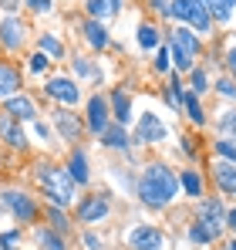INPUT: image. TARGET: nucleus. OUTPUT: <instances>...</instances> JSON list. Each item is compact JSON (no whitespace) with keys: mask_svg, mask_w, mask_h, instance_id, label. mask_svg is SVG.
<instances>
[{"mask_svg":"<svg viewBox=\"0 0 236 250\" xmlns=\"http://www.w3.org/2000/svg\"><path fill=\"white\" fill-rule=\"evenodd\" d=\"M20 7V0H0V10H7V14H14Z\"/></svg>","mask_w":236,"mask_h":250,"instance_id":"43","label":"nucleus"},{"mask_svg":"<svg viewBox=\"0 0 236 250\" xmlns=\"http://www.w3.org/2000/svg\"><path fill=\"white\" fill-rule=\"evenodd\" d=\"M0 139H3L10 149L27 152V132L17 125V119H10V115H3V119H0Z\"/></svg>","mask_w":236,"mask_h":250,"instance_id":"14","label":"nucleus"},{"mask_svg":"<svg viewBox=\"0 0 236 250\" xmlns=\"http://www.w3.org/2000/svg\"><path fill=\"white\" fill-rule=\"evenodd\" d=\"M38 247L40 250H68L64 240H61V233H54L51 227H38Z\"/></svg>","mask_w":236,"mask_h":250,"instance_id":"25","label":"nucleus"},{"mask_svg":"<svg viewBox=\"0 0 236 250\" xmlns=\"http://www.w3.org/2000/svg\"><path fill=\"white\" fill-rule=\"evenodd\" d=\"M3 115H10V119H17V122H34V119H38V105L20 91V95H10V98L3 102Z\"/></svg>","mask_w":236,"mask_h":250,"instance_id":"11","label":"nucleus"},{"mask_svg":"<svg viewBox=\"0 0 236 250\" xmlns=\"http://www.w3.org/2000/svg\"><path fill=\"white\" fill-rule=\"evenodd\" d=\"M24 3H27V10H31V14H47V10L54 7L51 0H24Z\"/></svg>","mask_w":236,"mask_h":250,"instance_id":"39","label":"nucleus"},{"mask_svg":"<svg viewBox=\"0 0 236 250\" xmlns=\"http://www.w3.org/2000/svg\"><path fill=\"white\" fill-rule=\"evenodd\" d=\"M81 31H84V41L91 44L95 51H105V47H108V31H105V24H98V21L88 17V21L81 24Z\"/></svg>","mask_w":236,"mask_h":250,"instance_id":"20","label":"nucleus"},{"mask_svg":"<svg viewBox=\"0 0 236 250\" xmlns=\"http://www.w3.org/2000/svg\"><path fill=\"white\" fill-rule=\"evenodd\" d=\"M51 119H54V125H58V132H61V139H64V142H78V139H81L84 125H81L78 119L68 112V108H58Z\"/></svg>","mask_w":236,"mask_h":250,"instance_id":"15","label":"nucleus"},{"mask_svg":"<svg viewBox=\"0 0 236 250\" xmlns=\"http://www.w3.org/2000/svg\"><path fill=\"white\" fill-rule=\"evenodd\" d=\"M156 71H158V75H169V71H172V58H169V47H158V54H156Z\"/></svg>","mask_w":236,"mask_h":250,"instance_id":"36","label":"nucleus"},{"mask_svg":"<svg viewBox=\"0 0 236 250\" xmlns=\"http://www.w3.org/2000/svg\"><path fill=\"white\" fill-rule=\"evenodd\" d=\"M64 169H68V176L75 179V186H88L91 172H88V156H84V149H75V152H71V163Z\"/></svg>","mask_w":236,"mask_h":250,"instance_id":"19","label":"nucleus"},{"mask_svg":"<svg viewBox=\"0 0 236 250\" xmlns=\"http://www.w3.org/2000/svg\"><path fill=\"white\" fill-rule=\"evenodd\" d=\"M169 17H176L182 27H189L193 34H209L213 31V21H209V10L199 7L193 0H169Z\"/></svg>","mask_w":236,"mask_h":250,"instance_id":"4","label":"nucleus"},{"mask_svg":"<svg viewBox=\"0 0 236 250\" xmlns=\"http://www.w3.org/2000/svg\"><path fill=\"white\" fill-rule=\"evenodd\" d=\"M44 95L54 98V102L64 105V108H75L81 102L78 82H71V78H47V82H44Z\"/></svg>","mask_w":236,"mask_h":250,"instance_id":"5","label":"nucleus"},{"mask_svg":"<svg viewBox=\"0 0 236 250\" xmlns=\"http://www.w3.org/2000/svg\"><path fill=\"white\" fill-rule=\"evenodd\" d=\"M152 7H156L158 14H169V0H152Z\"/></svg>","mask_w":236,"mask_h":250,"instance_id":"45","label":"nucleus"},{"mask_svg":"<svg viewBox=\"0 0 236 250\" xmlns=\"http://www.w3.org/2000/svg\"><path fill=\"white\" fill-rule=\"evenodd\" d=\"M108 108H112L115 125H128V122H132V98H128L125 88H115V91L108 95Z\"/></svg>","mask_w":236,"mask_h":250,"instance_id":"16","label":"nucleus"},{"mask_svg":"<svg viewBox=\"0 0 236 250\" xmlns=\"http://www.w3.org/2000/svg\"><path fill=\"white\" fill-rule=\"evenodd\" d=\"M189 237H193V244H213V240H216L202 223H193V227H189Z\"/></svg>","mask_w":236,"mask_h":250,"instance_id":"35","label":"nucleus"},{"mask_svg":"<svg viewBox=\"0 0 236 250\" xmlns=\"http://www.w3.org/2000/svg\"><path fill=\"white\" fill-rule=\"evenodd\" d=\"M17 240H20V233H17V230H7V233H0V247H3V250H10L14 244H17Z\"/></svg>","mask_w":236,"mask_h":250,"instance_id":"40","label":"nucleus"},{"mask_svg":"<svg viewBox=\"0 0 236 250\" xmlns=\"http://www.w3.org/2000/svg\"><path fill=\"white\" fill-rule=\"evenodd\" d=\"M226 227H233V230H236V207L226 213Z\"/></svg>","mask_w":236,"mask_h":250,"instance_id":"46","label":"nucleus"},{"mask_svg":"<svg viewBox=\"0 0 236 250\" xmlns=\"http://www.w3.org/2000/svg\"><path fill=\"white\" fill-rule=\"evenodd\" d=\"M128 247L132 250H165V233L152 227V223H142L128 233Z\"/></svg>","mask_w":236,"mask_h":250,"instance_id":"8","label":"nucleus"},{"mask_svg":"<svg viewBox=\"0 0 236 250\" xmlns=\"http://www.w3.org/2000/svg\"><path fill=\"white\" fill-rule=\"evenodd\" d=\"M233 7H236V0H206L209 21H216V24H230L233 21Z\"/></svg>","mask_w":236,"mask_h":250,"instance_id":"22","label":"nucleus"},{"mask_svg":"<svg viewBox=\"0 0 236 250\" xmlns=\"http://www.w3.org/2000/svg\"><path fill=\"white\" fill-rule=\"evenodd\" d=\"M182 108L189 112V119H193L196 125H206V115H202V105H199V95H193V91H189V95L182 98Z\"/></svg>","mask_w":236,"mask_h":250,"instance_id":"30","label":"nucleus"},{"mask_svg":"<svg viewBox=\"0 0 236 250\" xmlns=\"http://www.w3.org/2000/svg\"><path fill=\"white\" fill-rule=\"evenodd\" d=\"M226 64H230V71L236 75V47H230V51H226Z\"/></svg>","mask_w":236,"mask_h":250,"instance_id":"44","label":"nucleus"},{"mask_svg":"<svg viewBox=\"0 0 236 250\" xmlns=\"http://www.w3.org/2000/svg\"><path fill=\"white\" fill-rule=\"evenodd\" d=\"M193 3H199V7H206V0H193Z\"/></svg>","mask_w":236,"mask_h":250,"instance_id":"47","label":"nucleus"},{"mask_svg":"<svg viewBox=\"0 0 236 250\" xmlns=\"http://www.w3.org/2000/svg\"><path fill=\"white\" fill-rule=\"evenodd\" d=\"M24 41H27V24L17 14H7L0 21V47L3 51H20Z\"/></svg>","mask_w":236,"mask_h":250,"instance_id":"6","label":"nucleus"},{"mask_svg":"<svg viewBox=\"0 0 236 250\" xmlns=\"http://www.w3.org/2000/svg\"><path fill=\"white\" fill-rule=\"evenodd\" d=\"M216 156H223V163H236V139H219Z\"/></svg>","mask_w":236,"mask_h":250,"instance_id":"33","label":"nucleus"},{"mask_svg":"<svg viewBox=\"0 0 236 250\" xmlns=\"http://www.w3.org/2000/svg\"><path fill=\"white\" fill-rule=\"evenodd\" d=\"M31 128H34V135H38V139H44V142H51V128H47L44 122H40V119H34V122H31Z\"/></svg>","mask_w":236,"mask_h":250,"instance_id":"41","label":"nucleus"},{"mask_svg":"<svg viewBox=\"0 0 236 250\" xmlns=\"http://www.w3.org/2000/svg\"><path fill=\"white\" fill-rule=\"evenodd\" d=\"M182 98H186V91H182V84H179V71L172 75V82L165 88V102H169V108H182Z\"/></svg>","mask_w":236,"mask_h":250,"instance_id":"28","label":"nucleus"},{"mask_svg":"<svg viewBox=\"0 0 236 250\" xmlns=\"http://www.w3.org/2000/svg\"><path fill=\"white\" fill-rule=\"evenodd\" d=\"M169 58H172V64H176V71L182 75V71H193L196 68V58H199V38L189 31V27H176L172 34H169Z\"/></svg>","mask_w":236,"mask_h":250,"instance_id":"3","label":"nucleus"},{"mask_svg":"<svg viewBox=\"0 0 236 250\" xmlns=\"http://www.w3.org/2000/svg\"><path fill=\"white\" fill-rule=\"evenodd\" d=\"M165 135H169V128L162 125V119H158V115L145 112V115L138 119V128H135V142H162Z\"/></svg>","mask_w":236,"mask_h":250,"instance_id":"13","label":"nucleus"},{"mask_svg":"<svg viewBox=\"0 0 236 250\" xmlns=\"http://www.w3.org/2000/svg\"><path fill=\"white\" fill-rule=\"evenodd\" d=\"M47 64H51V58H44V54H31V58H27V68H31V71H34V75H40V71H47Z\"/></svg>","mask_w":236,"mask_h":250,"instance_id":"37","label":"nucleus"},{"mask_svg":"<svg viewBox=\"0 0 236 250\" xmlns=\"http://www.w3.org/2000/svg\"><path fill=\"white\" fill-rule=\"evenodd\" d=\"M226 250H236V240H233V244H230V247H226Z\"/></svg>","mask_w":236,"mask_h":250,"instance_id":"48","label":"nucleus"},{"mask_svg":"<svg viewBox=\"0 0 236 250\" xmlns=\"http://www.w3.org/2000/svg\"><path fill=\"white\" fill-rule=\"evenodd\" d=\"M38 51L44 54V58H51V61L64 58V44L58 41L54 34H40V38H38Z\"/></svg>","mask_w":236,"mask_h":250,"instance_id":"24","label":"nucleus"},{"mask_svg":"<svg viewBox=\"0 0 236 250\" xmlns=\"http://www.w3.org/2000/svg\"><path fill=\"white\" fill-rule=\"evenodd\" d=\"M3 207L17 216V223H34L38 220V203L20 189H3Z\"/></svg>","mask_w":236,"mask_h":250,"instance_id":"7","label":"nucleus"},{"mask_svg":"<svg viewBox=\"0 0 236 250\" xmlns=\"http://www.w3.org/2000/svg\"><path fill=\"white\" fill-rule=\"evenodd\" d=\"M71 64H75V71H78V75L91 78V82H98V78H101V68H95V64H91L88 58H75Z\"/></svg>","mask_w":236,"mask_h":250,"instance_id":"32","label":"nucleus"},{"mask_svg":"<svg viewBox=\"0 0 236 250\" xmlns=\"http://www.w3.org/2000/svg\"><path fill=\"white\" fill-rule=\"evenodd\" d=\"M101 142H105L108 149H128V132H125V125H108V128L101 132Z\"/></svg>","mask_w":236,"mask_h":250,"instance_id":"23","label":"nucleus"},{"mask_svg":"<svg viewBox=\"0 0 236 250\" xmlns=\"http://www.w3.org/2000/svg\"><path fill=\"white\" fill-rule=\"evenodd\" d=\"M176 196H179V176L169 166H162V163L145 166L142 179H138V200L152 209H162V207H169Z\"/></svg>","mask_w":236,"mask_h":250,"instance_id":"1","label":"nucleus"},{"mask_svg":"<svg viewBox=\"0 0 236 250\" xmlns=\"http://www.w3.org/2000/svg\"><path fill=\"white\" fill-rule=\"evenodd\" d=\"M199 220H202V227H206L213 237H219L223 227H226V209H223L219 200H206V203L199 207Z\"/></svg>","mask_w":236,"mask_h":250,"instance_id":"12","label":"nucleus"},{"mask_svg":"<svg viewBox=\"0 0 236 250\" xmlns=\"http://www.w3.org/2000/svg\"><path fill=\"white\" fill-rule=\"evenodd\" d=\"M216 125H219L223 139H230V135L236 139V108H233V112H219V119H216Z\"/></svg>","mask_w":236,"mask_h":250,"instance_id":"31","label":"nucleus"},{"mask_svg":"<svg viewBox=\"0 0 236 250\" xmlns=\"http://www.w3.org/2000/svg\"><path fill=\"white\" fill-rule=\"evenodd\" d=\"M118 7H121V0H88V17L91 21H108V17H115Z\"/></svg>","mask_w":236,"mask_h":250,"instance_id":"21","label":"nucleus"},{"mask_svg":"<svg viewBox=\"0 0 236 250\" xmlns=\"http://www.w3.org/2000/svg\"><path fill=\"white\" fill-rule=\"evenodd\" d=\"M10 95H20V71L7 61H0V102H7Z\"/></svg>","mask_w":236,"mask_h":250,"instance_id":"17","label":"nucleus"},{"mask_svg":"<svg viewBox=\"0 0 236 250\" xmlns=\"http://www.w3.org/2000/svg\"><path fill=\"white\" fill-rule=\"evenodd\" d=\"M213 176H216V186L223 196H236V163H216Z\"/></svg>","mask_w":236,"mask_h":250,"instance_id":"18","label":"nucleus"},{"mask_svg":"<svg viewBox=\"0 0 236 250\" xmlns=\"http://www.w3.org/2000/svg\"><path fill=\"white\" fill-rule=\"evenodd\" d=\"M216 91H219L223 98H233V102H236V82H233V78H223V82L216 84Z\"/></svg>","mask_w":236,"mask_h":250,"instance_id":"38","label":"nucleus"},{"mask_svg":"<svg viewBox=\"0 0 236 250\" xmlns=\"http://www.w3.org/2000/svg\"><path fill=\"white\" fill-rule=\"evenodd\" d=\"M84 247H88V250H101L105 244H101V237H95V233H84Z\"/></svg>","mask_w":236,"mask_h":250,"instance_id":"42","label":"nucleus"},{"mask_svg":"<svg viewBox=\"0 0 236 250\" xmlns=\"http://www.w3.org/2000/svg\"><path fill=\"white\" fill-rule=\"evenodd\" d=\"M209 78H206V68H193V95H206Z\"/></svg>","mask_w":236,"mask_h":250,"instance_id":"34","label":"nucleus"},{"mask_svg":"<svg viewBox=\"0 0 236 250\" xmlns=\"http://www.w3.org/2000/svg\"><path fill=\"white\" fill-rule=\"evenodd\" d=\"M158 41H162V34H158V27H156V24H142V27H138V44H142L145 51L158 47Z\"/></svg>","mask_w":236,"mask_h":250,"instance_id":"29","label":"nucleus"},{"mask_svg":"<svg viewBox=\"0 0 236 250\" xmlns=\"http://www.w3.org/2000/svg\"><path fill=\"white\" fill-rule=\"evenodd\" d=\"M44 213H47V220H51V230H54V233H68V230H71V223H68V216H64V209H61V207H51V203H47Z\"/></svg>","mask_w":236,"mask_h":250,"instance_id":"27","label":"nucleus"},{"mask_svg":"<svg viewBox=\"0 0 236 250\" xmlns=\"http://www.w3.org/2000/svg\"><path fill=\"white\" fill-rule=\"evenodd\" d=\"M112 213V203L105 196H81L78 200V223H98Z\"/></svg>","mask_w":236,"mask_h":250,"instance_id":"10","label":"nucleus"},{"mask_svg":"<svg viewBox=\"0 0 236 250\" xmlns=\"http://www.w3.org/2000/svg\"><path fill=\"white\" fill-rule=\"evenodd\" d=\"M88 132H95V135H101L108 125H112V108H108V98L105 95H91L88 98Z\"/></svg>","mask_w":236,"mask_h":250,"instance_id":"9","label":"nucleus"},{"mask_svg":"<svg viewBox=\"0 0 236 250\" xmlns=\"http://www.w3.org/2000/svg\"><path fill=\"white\" fill-rule=\"evenodd\" d=\"M38 183L44 186V196L51 207H71L78 200V186L75 179L68 176V169H58V166H38Z\"/></svg>","mask_w":236,"mask_h":250,"instance_id":"2","label":"nucleus"},{"mask_svg":"<svg viewBox=\"0 0 236 250\" xmlns=\"http://www.w3.org/2000/svg\"><path fill=\"white\" fill-rule=\"evenodd\" d=\"M179 186H182L189 196H202V179H199L196 169H186V172H179Z\"/></svg>","mask_w":236,"mask_h":250,"instance_id":"26","label":"nucleus"}]
</instances>
